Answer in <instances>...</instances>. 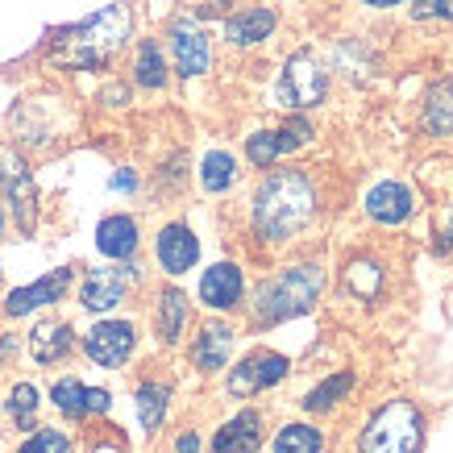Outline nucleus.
I'll return each mask as SVG.
<instances>
[{
    "instance_id": "nucleus-1",
    "label": "nucleus",
    "mask_w": 453,
    "mask_h": 453,
    "mask_svg": "<svg viewBox=\"0 0 453 453\" xmlns=\"http://www.w3.org/2000/svg\"><path fill=\"white\" fill-rule=\"evenodd\" d=\"M316 188L303 171H271L254 196V229L262 242H288L312 220Z\"/></svg>"
},
{
    "instance_id": "nucleus-2",
    "label": "nucleus",
    "mask_w": 453,
    "mask_h": 453,
    "mask_svg": "<svg viewBox=\"0 0 453 453\" xmlns=\"http://www.w3.org/2000/svg\"><path fill=\"white\" fill-rule=\"evenodd\" d=\"M129 38V9L125 4H109L96 17H88L80 26L58 29L50 38V58L58 67H75V71H92L104 67Z\"/></svg>"
},
{
    "instance_id": "nucleus-3",
    "label": "nucleus",
    "mask_w": 453,
    "mask_h": 453,
    "mask_svg": "<svg viewBox=\"0 0 453 453\" xmlns=\"http://www.w3.org/2000/svg\"><path fill=\"white\" fill-rule=\"evenodd\" d=\"M320 288H325L320 266H312V262L291 266V271H283L279 279H271V283L258 288V296H254V320H258V325H279V320L312 312Z\"/></svg>"
},
{
    "instance_id": "nucleus-4",
    "label": "nucleus",
    "mask_w": 453,
    "mask_h": 453,
    "mask_svg": "<svg viewBox=\"0 0 453 453\" xmlns=\"http://www.w3.org/2000/svg\"><path fill=\"white\" fill-rule=\"evenodd\" d=\"M420 445H425V416L408 399L383 403L362 433V453H420Z\"/></svg>"
},
{
    "instance_id": "nucleus-5",
    "label": "nucleus",
    "mask_w": 453,
    "mask_h": 453,
    "mask_svg": "<svg viewBox=\"0 0 453 453\" xmlns=\"http://www.w3.org/2000/svg\"><path fill=\"white\" fill-rule=\"evenodd\" d=\"M279 104L288 109H316L325 100V71L316 63V55L300 50V55L288 58V67L279 75V88H275Z\"/></svg>"
},
{
    "instance_id": "nucleus-6",
    "label": "nucleus",
    "mask_w": 453,
    "mask_h": 453,
    "mask_svg": "<svg viewBox=\"0 0 453 453\" xmlns=\"http://www.w3.org/2000/svg\"><path fill=\"white\" fill-rule=\"evenodd\" d=\"M0 188L13 204V217L21 225V234H34V220H38V192H34V175H29L26 158L9 146H0Z\"/></svg>"
},
{
    "instance_id": "nucleus-7",
    "label": "nucleus",
    "mask_w": 453,
    "mask_h": 453,
    "mask_svg": "<svg viewBox=\"0 0 453 453\" xmlns=\"http://www.w3.org/2000/svg\"><path fill=\"white\" fill-rule=\"evenodd\" d=\"M138 266L134 262H121V266H104V271H92V275L83 279V291L80 300L88 312H109L117 303L125 300V291L138 283Z\"/></svg>"
},
{
    "instance_id": "nucleus-8",
    "label": "nucleus",
    "mask_w": 453,
    "mask_h": 453,
    "mask_svg": "<svg viewBox=\"0 0 453 453\" xmlns=\"http://www.w3.org/2000/svg\"><path fill=\"white\" fill-rule=\"evenodd\" d=\"M288 374V357L283 354H271V349H258L237 362V371L229 374V395L246 399V395H258L266 387H275L279 379Z\"/></svg>"
},
{
    "instance_id": "nucleus-9",
    "label": "nucleus",
    "mask_w": 453,
    "mask_h": 453,
    "mask_svg": "<svg viewBox=\"0 0 453 453\" xmlns=\"http://www.w3.org/2000/svg\"><path fill=\"white\" fill-rule=\"evenodd\" d=\"M134 325H125V320H104V325H96V329L83 337V349H88V357L92 362H100V366H121L125 357L134 354Z\"/></svg>"
},
{
    "instance_id": "nucleus-10",
    "label": "nucleus",
    "mask_w": 453,
    "mask_h": 453,
    "mask_svg": "<svg viewBox=\"0 0 453 453\" xmlns=\"http://www.w3.org/2000/svg\"><path fill=\"white\" fill-rule=\"evenodd\" d=\"M171 46H175L179 75H204L208 71V38L196 21H175L171 26Z\"/></svg>"
},
{
    "instance_id": "nucleus-11",
    "label": "nucleus",
    "mask_w": 453,
    "mask_h": 453,
    "mask_svg": "<svg viewBox=\"0 0 453 453\" xmlns=\"http://www.w3.org/2000/svg\"><path fill=\"white\" fill-rule=\"evenodd\" d=\"M196 258H200V242L188 225H166L163 234H158V262H163L166 275H183V271H192Z\"/></svg>"
},
{
    "instance_id": "nucleus-12",
    "label": "nucleus",
    "mask_w": 453,
    "mask_h": 453,
    "mask_svg": "<svg viewBox=\"0 0 453 453\" xmlns=\"http://www.w3.org/2000/svg\"><path fill=\"white\" fill-rule=\"evenodd\" d=\"M242 291H246V283H242V271H237L234 262H217L212 271H204V279H200V300L208 303V308H237V300H242Z\"/></svg>"
},
{
    "instance_id": "nucleus-13",
    "label": "nucleus",
    "mask_w": 453,
    "mask_h": 453,
    "mask_svg": "<svg viewBox=\"0 0 453 453\" xmlns=\"http://www.w3.org/2000/svg\"><path fill=\"white\" fill-rule=\"evenodd\" d=\"M71 283V266H63V271H55V275L38 279V283H29V288H17L9 300H4V312L9 316H26L34 312V308H42V303H55L63 291H67Z\"/></svg>"
},
{
    "instance_id": "nucleus-14",
    "label": "nucleus",
    "mask_w": 453,
    "mask_h": 453,
    "mask_svg": "<svg viewBox=\"0 0 453 453\" xmlns=\"http://www.w3.org/2000/svg\"><path fill=\"white\" fill-rule=\"evenodd\" d=\"M366 212L379 225H403V220L412 217V192L403 183H379L366 196Z\"/></svg>"
},
{
    "instance_id": "nucleus-15",
    "label": "nucleus",
    "mask_w": 453,
    "mask_h": 453,
    "mask_svg": "<svg viewBox=\"0 0 453 453\" xmlns=\"http://www.w3.org/2000/svg\"><path fill=\"white\" fill-rule=\"evenodd\" d=\"M262 445V420L258 412H242L229 425L217 428L212 437V453H254Z\"/></svg>"
},
{
    "instance_id": "nucleus-16",
    "label": "nucleus",
    "mask_w": 453,
    "mask_h": 453,
    "mask_svg": "<svg viewBox=\"0 0 453 453\" xmlns=\"http://www.w3.org/2000/svg\"><path fill=\"white\" fill-rule=\"evenodd\" d=\"M96 246L104 258H117V262H129L138 254V225L129 217H104L96 229Z\"/></svg>"
},
{
    "instance_id": "nucleus-17",
    "label": "nucleus",
    "mask_w": 453,
    "mask_h": 453,
    "mask_svg": "<svg viewBox=\"0 0 453 453\" xmlns=\"http://www.w3.org/2000/svg\"><path fill=\"white\" fill-rule=\"evenodd\" d=\"M71 349H75V333H71V325H38V329L29 333V354L38 357L42 366L63 362Z\"/></svg>"
},
{
    "instance_id": "nucleus-18",
    "label": "nucleus",
    "mask_w": 453,
    "mask_h": 453,
    "mask_svg": "<svg viewBox=\"0 0 453 453\" xmlns=\"http://www.w3.org/2000/svg\"><path fill=\"white\" fill-rule=\"evenodd\" d=\"M279 26V17L271 13V9H242L237 17H229V26H225V34H229V42L234 46H254V42L271 38Z\"/></svg>"
},
{
    "instance_id": "nucleus-19",
    "label": "nucleus",
    "mask_w": 453,
    "mask_h": 453,
    "mask_svg": "<svg viewBox=\"0 0 453 453\" xmlns=\"http://www.w3.org/2000/svg\"><path fill=\"white\" fill-rule=\"evenodd\" d=\"M229 349H234V329H229V325H204L200 337H196L192 357H196L200 371H220L225 357H229Z\"/></svg>"
},
{
    "instance_id": "nucleus-20",
    "label": "nucleus",
    "mask_w": 453,
    "mask_h": 453,
    "mask_svg": "<svg viewBox=\"0 0 453 453\" xmlns=\"http://www.w3.org/2000/svg\"><path fill=\"white\" fill-rule=\"evenodd\" d=\"M183 320H188V296L179 288H166L158 296V316H154V325H158V337L166 345L179 342V333H183Z\"/></svg>"
},
{
    "instance_id": "nucleus-21",
    "label": "nucleus",
    "mask_w": 453,
    "mask_h": 453,
    "mask_svg": "<svg viewBox=\"0 0 453 453\" xmlns=\"http://www.w3.org/2000/svg\"><path fill=\"white\" fill-rule=\"evenodd\" d=\"M425 125H428V134H437V138H445L453 129V80H441L437 88L428 92Z\"/></svg>"
},
{
    "instance_id": "nucleus-22",
    "label": "nucleus",
    "mask_w": 453,
    "mask_h": 453,
    "mask_svg": "<svg viewBox=\"0 0 453 453\" xmlns=\"http://www.w3.org/2000/svg\"><path fill=\"white\" fill-rule=\"evenodd\" d=\"M166 399H171V387L166 383H142L138 387V416H142V428H146V433H154V428L163 425Z\"/></svg>"
},
{
    "instance_id": "nucleus-23",
    "label": "nucleus",
    "mask_w": 453,
    "mask_h": 453,
    "mask_svg": "<svg viewBox=\"0 0 453 453\" xmlns=\"http://www.w3.org/2000/svg\"><path fill=\"white\" fill-rule=\"evenodd\" d=\"M349 387H354V374H349V371L333 374V379H325L320 387H312V391L303 395V408H308V412H329V408L345 395V391H349Z\"/></svg>"
},
{
    "instance_id": "nucleus-24",
    "label": "nucleus",
    "mask_w": 453,
    "mask_h": 453,
    "mask_svg": "<svg viewBox=\"0 0 453 453\" xmlns=\"http://www.w3.org/2000/svg\"><path fill=\"white\" fill-rule=\"evenodd\" d=\"M320 449H325V437L312 425H288L275 437V453H320Z\"/></svg>"
},
{
    "instance_id": "nucleus-25",
    "label": "nucleus",
    "mask_w": 453,
    "mask_h": 453,
    "mask_svg": "<svg viewBox=\"0 0 453 453\" xmlns=\"http://www.w3.org/2000/svg\"><path fill=\"white\" fill-rule=\"evenodd\" d=\"M50 399L58 403V412H67L71 420H83V416H88V387H83L80 379H58Z\"/></svg>"
},
{
    "instance_id": "nucleus-26",
    "label": "nucleus",
    "mask_w": 453,
    "mask_h": 453,
    "mask_svg": "<svg viewBox=\"0 0 453 453\" xmlns=\"http://www.w3.org/2000/svg\"><path fill=\"white\" fill-rule=\"evenodd\" d=\"M234 158H229V154L225 150H212L204 158V166H200V183H204L208 192H225V188H229V183H234Z\"/></svg>"
},
{
    "instance_id": "nucleus-27",
    "label": "nucleus",
    "mask_w": 453,
    "mask_h": 453,
    "mask_svg": "<svg viewBox=\"0 0 453 453\" xmlns=\"http://www.w3.org/2000/svg\"><path fill=\"white\" fill-rule=\"evenodd\" d=\"M9 416L17 420V428H34V416H38V387L17 383L13 391H9Z\"/></svg>"
},
{
    "instance_id": "nucleus-28",
    "label": "nucleus",
    "mask_w": 453,
    "mask_h": 453,
    "mask_svg": "<svg viewBox=\"0 0 453 453\" xmlns=\"http://www.w3.org/2000/svg\"><path fill=\"white\" fill-rule=\"evenodd\" d=\"M345 283L362 296V300H374L379 296V288H383V271L374 266V262H354V266H345Z\"/></svg>"
},
{
    "instance_id": "nucleus-29",
    "label": "nucleus",
    "mask_w": 453,
    "mask_h": 453,
    "mask_svg": "<svg viewBox=\"0 0 453 453\" xmlns=\"http://www.w3.org/2000/svg\"><path fill=\"white\" fill-rule=\"evenodd\" d=\"M138 83L142 88H163L166 83V67H163V55L154 42H142L138 50Z\"/></svg>"
},
{
    "instance_id": "nucleus-30",
    "label": "nucleus",
    "mask_w": 453,
    "mask_h": 453,
    "mask_svg": "<svg viewBox=\"0 0 453 453\" xmlns=\"http://www.w3.org/2000/svg\"><path fill=\"white\" fill-rule=\"evenodd\" d=\"M246 154H250V163H254V166H271L279 154H288V150H283L279 129H271V134H254V138L246 142Z\"/></svg>"
},
{
    "instance_id": "nucleus-31",
    "label": "nucleus",
    "mask_w": 453,
    "mask_h": 453,
    "mask_svg": "<svg viewBox=\"0 0 453 453\" xmlns=\"http://www.w3.org/2000/svg\"><path fill=\"white\" fill-rule=\"evenodd\" d=\"M412 17H420V21H428V17H445V21H453V0H416Z\"/></svg>"
},
{
    "instance_id": "nucleus-32",
    "label": "nucleus",
    "mask_w": 453,
    "mask_h": 453,
    "mask_svg": "<svg viewBox=\"0 0 453 453\" xmlns=\"http://www.w3.org/2000/svg\"><path fill=\"white\" fill-rule=\"evenodd\" d=\"M29 441H34L42 453H67L71 449V441L63 437V433H55V428H42L38 437H29Z\"/></svg>"
},
{
    "instance_id": "nucleus-33",
    "label": "nucleus",
    "mask_w": 453,
    "mask_h": 453,
    "mask_svg": "<svg viewBox=\"0 0 453 453\" xmlns=\"http://www.w3.org/2000/svg\"><path fill=\"white\" fill-rule=\"evenodd\" d=\"M109 403H112L109 391H100V387H88V416H92V412H109Z\"/></svg>"
},
{
    "instance_id": "nucleus-34",
    "label": "nucleus",
    "mask_w": 453,
    "mask_h": 453,
    "mask_svg": "<svg viewBox=\"0 0 453 453\" xmlns=\"http://www.w3.org/2000/svg\"><path fill=\"white\" fill-rule=\"evenodd\" d=\"M179 453H200V441H196V433H183V437L175 441Z\"/></svg>"
},
{
    "instance_id": "nucleus-35",
    "label": "nucleus",
    "mask_w": 453,
    "mask_h": 453,
    "mask_svg": "<svg viewBox=\"0 0 453 453\" xmlns=\"http://www.w3.org/2000/svg\"><path fill=\"white\" fill-rule=\"evenodd\" d=\"M13 337H9V333H4V337H0V362H4V357H9V354H13Z\"/></svg>"
},
{
    "instance_id": "nucleus-36",
    "label": "nucleus",
    "mask_w": 453,
    "mask_h": 453,
    "mask_svg": "<svg viewBox=\"0 0 453 453\" xmlns=\"http://www.w3.org/2000/svg\"><path fill=\"white\" fill-rule=\"evenodd\" d=\"M112 183H117V188H121V192H129V188H134V175H129V171H125V175H117V179H112Z\"/></svg>"
},
{
    "instance_id": "nucleus-37",
    "label": "nucleus",
    "mask_w": 453,
    "mask_h": 453,
    "mask_svg": "<svg viewBox=\"0 0 453 453\" xmlns=\"http://www.w3.org/2000/svg\"><path fill=\"white\" fill-rule=\"evenodd\" d=\"M366 4H374V9H391V4H403V0H366Z\"/></svg>"
},
{
    "instance_id": "nucleus-38",
    "label": "nucleus",
    "mask_w": 453,
    "mask_h": 453,
    "mask_svg": "<svg viewBox=\"0 0 453 453\" xmlns=\"http://www.w3.org/2000/svg\"><path fill=\"white\" fill-rule=\"evenodd\" d=\"M21 453H42V449L34 445V441H26V445H21Z\"/></svg>"
},
{
    "instance_id": "nucleus-39",
    "label": "nucleus",
    "mask_w": 453,
    "mask_h": 453,
    "mask_svg": "<svg viewBox=\"0 0 453 453\" xmlns=\"http://www.w3.org/2000/svg\"><path fill=\"white\" fill-rule=\"evenodd\" d=\"M0 225H4V217H0Z\"/></svg>"
}]
</instances>
